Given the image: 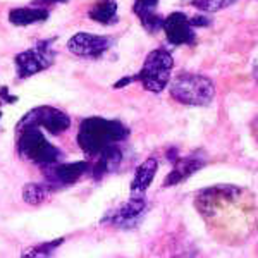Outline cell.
<instances>
[{"instance_id": "10", "label": "cell", "mask_w": 258, "mask_h": 258, "mask_svg": "<svg viewBox=\"0 0 258 258\" xmlns=\"http://www.w3.org/2000/svg\"><path fill=\"white\" fill-rule=\"evenodd\" d=\"M145 209H147V202L143 197H133L129 202L119 207L112 215H109L105 220H109L112 226L117 227H131L138 222V219L143 215Z\"/></svg>"}, {"instance_id": "5", "label": "cell", "mask_w": 258, "mask_h": 258, "mask_svg": "<svg viewBox=\"0 0 258 258\" xmlns=\"http://www.w3.org/2000/svg\"><path fill=\"white\" fill-rule=\"evenodd\" d=\"M19 126H36V127H43L45 131L52 133V135H60V133L69 129L71 119L68 114H64L59 109H53V107H38V109L31 110L30 114H26V117L21 120Z\"/></svg>"}, {"instance_id": "19", "label": "cell", "mask_w": 258, "mask_h": 258, "mask_svg": "<svg viewBox=\"0 0 258 258\" xmlns=\"http://www.w3.org/2000/svg\"><path fill=\"white\" fill-rule=\"evenodd\" d=\"M191 6H195L197 9L203 12H219L222 9H227L232 4H236L238 0H189Z\"/></svg>"}, {"instance_id": "1", "label": "cell", "mask_w": 258, "mask_h": 258, "mask_svg": "<svg viewBox=\"0 0 258 258\" xmlns=\"http://www.w3.org/2000/svg\"><path fill=\"white\" fill-rule=\"evenodd\" d=\"M129 129L119 120L103 117H88L81 122L78 133V143L88 155H98L109 147L126 140Z\"/></svg>"}, {"instance_id": "21", "label": "cell", "mask_w": 258, "mask_h": 258, "mask_svg": "<svg viewBox=\"0 0 258 258\" xmlns=\"http://www.w3.org/2000/svg\"><path fill=\"white\" fill-rule=\"evenodd\" d=\"M251 133H253V138H255L256 143H258V115L253 119V122H251Z\"/></svg>"}, {"instance_id": "20", "label": "cell", "mask_w": 258, "mask_h": 258, "mask_svg": "<svg viewBox=\"0 0 258 258\" xmlns=\"http://www.w3.org/2000/svg\"><path fill=\"white\" fill-rule=\"evenodd\" d=\"M68 0H35V6H45V4H64Z\"/></svg>"}, {"instance_id": "2", "label": "cell", "mask_w": 258, "mask_h": 258, "mask_svg": "<svg viewBox=\"0 0 258 258\" xmlns=\"http://www.w3.org/2000/svg\"><path fill=\"white\" fill-rule=\"evenodd\" d=\"M170 97L182 105L205 107L215 98V85L203 74L182 73L174 78L169 86Z\"/></svg>"}, {"instance_id": "9", "label": "cell", "mask_w": 258, "mask_h": 258, "mask_svg": "<svg viewBox=\"0 0 258 258\" xmlns=\"http://www.w3.org/2000/svg\"><path fill=\"white\" fill-rule=\"evenodd\" d=\"M47 177L48 184L52 186H69L74 184L83 174L88 170L86 162H74V164H52L47 165Z\"/></svg>"}, {"instance_id": "3", "label": "cell", "mask_w": 258, "mask_h": 258, "mask_svg": "<svg viewBox=\"0 0 258 258\" xmlns=\"http://www.w3.org/2000/svg\"><path fill=\"white\" fill-rule=\"evenodd\" d=\"M18 150L21 157L38 165H52L60 159V150L53 147L36 126H19Z\"/></svg>"}, {"instance_id": "22", "label": "cell", "mask_w": 258, "mask_h": 258, "mask_svg": "<svg viewBox=\"0 0 258 258\" xmlns=\"http://www.w3.org/2000/svg\"><path fill=\"white\" fill-rule=\"evenodd\" d=\"M251 73H253V80H255V81L258 83V59L255 60V64H253Z\"/></svg>"}, {"instance_id": "11", "label": "cell", "mask_w": 258, "mask_h": 258, "mask_svg": "<svg viewBox=\"0 0 258 258\" xmlns=\"http://www.w3.org/2000/svg\"><path fill=\"white\" fill-rule=\"evenodd\" d=\"M205 165V157L202 153H191V155L184 157V159H179L174 164V169L170 170V174L165 177L164 186H174L182 182L184 179L193 176L198 169H202Z\"/></svg>"}, {"instance_id": "7", "label": "cell", "mask_w": 258, "mask_h": 258, "mask_svg": "<svg viewBox=\"0 0 258 258\" xmlns=\"http://www.w3.org/2000/svg\"><path fill=\"white\" fill-rule=\"evenodd\" d=\"M14 64L19 80H26V78L35 76L52 64V53H50L48 47L40 45L38 48L26 50V52H21L19 55H16Z\"/></svg>"}, {"instance_id": "4", "label": "cell", "mask_w": 258, "mask_h": 258, "mask_svg": "<svg viewBox=\"0 0 258 258\" xmlns=\"http://www.w3.org/2000/svg\"><path fill=\"white\" fill-rule=\"evenodd\" d=\"M174 68L172 55L164 48H157L147 55L143 68L135 76L136 81L143 85L145 90L152 93H160L170 81V71Z\"/></svg>"}, {"instance_id": "15", "label": "cell", "mask_w": 258, "mask_h": 258, "mask_svg": "<svg viewBox=\"0 0 258 258\" xmlns=\"http://www.w3.org/2000/svg\"><path fill=\"white\" fill-rule=\"evenodd\" d=\"M88 16H90V19L95 21V23L110 26V24H114L119 21L117 2H115V0H97V2L91 6Z\"/></svg>"}, {"instance_id": "18", "label": "cell", "mask_w": 258, "mask_h": 258, "mask_svg": "<svg viewBox=\"0 0 258 258\" xmlns=\"http://www.w3.org/2000/svg\"><path fill=\"white\" fill-rule=\"evenodd\" d=\"M50 193V186L48 184H36V182H31V184H26L23 189V198L26 203L30 205H40L45 200L48 198Z\"/></svg>"}, {"instance_id": "6", "label": "cell", "mask_w": 258, "mask_h": 258, "mask_svg": "<svg viewBox=\"0 0 258 258\" xmlns=\"http://www.w3.org/2000/svg\"><path fill=\"white\" fill-rule=\"evenodd\" d=\"M112 40L109 36L91 35V33H78L68 41V48L74 55L85 59H100L110 48Z\"/></svg>"}, {"instance_id": "16", "label": "cell", "mask_w": 258, "mask_h": 258, "mask_svg": "<svg viewBox=\"0 0 258 258\" xmlns=\"http://www.w3.org/2000/svg\"><path fill=\"white\" fill-rule=\"evenodd\" d=\"M97 157H98V162L95 164V167H93V174H95V177H97V179L103 177L105 174L112 172V170H115L119 167L120 160H122V153H120L117 145L103 150V152L98 153Z\"/></svg>"}, {"instance_id": "13", "label": "cell", "mask_w": 258, "mask_h": 258, "mask_svg": "<svg viewBox=\"0 0 258 258\" xmlns=\"http://www.w3.org/2000/svg\"><path fill=\"white\" fill-rule=\"evenodd\" d=\"M157 169H159V162L153 159V157L152 159H147L138 169H136L135 177H133V182H131L133 197H141V195L148 189V186L152 184L153 177H155V174H157Z\"/></svg>"}, {"instance_id": "8", "label": "cell", "mask_w": 258, "mask_h": 258, "mask_svg": "<svg viewBox=\"0 0 258 258\" xmlns=\"http://www.w3.org/2000/svg\"><path fill=\"white\" fill-rule=\"evenodd\" d=\"M162 30H164L169 43L176 45V47L191 45L197 38L193 31V24H191L188 16L182 12H172L170 16H167L162 23Z\"/></svg>"}, {"instance_id": "12", "label": "cell", "mask_w": 258, "mask_h": 258, "mask_svg": "<svg viewBox=\"0 0 258 258\" xmlns=\"http://www.w3.org/2000/svg\"><path fill=\"white\" fill-rule=\"evenodd\" d=\"M157 6H159V0H135V6H133V12L140 18L141 24L152 33L160 30L164 23L162 16L157 14Z\"/></svg>"}, {"instance_id": "14", "label": "cell", "mask_w": 258, "mask_h": 258, "mask_svg": "<svg viewBox=\"0 0 258 258\" xmlns=\"http://www.w3.org/2000/svg\"><path fill=\"white\" fill-rule=\"evenodd\" d=\"M48 19V11L45 7H18L9 12V21L14 26H30V24L43 23Z\"/></svg>"}, {"instance_id": "17", "label": "cell", "mask_w": 258, "mask_h": 258, "mask_svg": "<svg viewBox=\"0 0 258 258\" xmlns=\"http://www.w3.org/2000/svg\"><path fill=\"white\" fill-rule=\"evenodd\" d=\"M62 243H64V238L48 241V243L36 244V246L28 248L26 251L21 255V258H52L53 251H55V249L59 248Z\"/></svg>"}]
</instances>
